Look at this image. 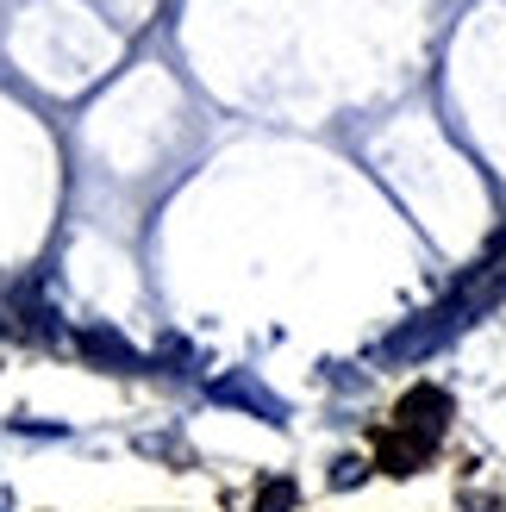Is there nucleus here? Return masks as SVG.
<instances>
[{
	"label": "nucleus",
	"instance_id": "3",
	"mask_svg": "<svg viewBox=\"0 0 506 512\" xmlns=\"http://www.w3.org/2000/svg\"><path fill=\"white\" fill-rule=\"evenodd\" d=\"M75 350L88 356L94 369H113V375H132V369H144V356L119 338V331H107V325H88V331H75Z\"/></svg>",
	"mask_w": 506,
	"mask_h": 512
},
{
	"label": "nucleus",
	"instance_id": "5",
	"mask_svg": "<svg viewBox=\"0 0 506 512\" xmlns=\"http://www.w3.org/2000/svg\"><path fill=\"white\" fill-rule=\"evenodd\" d=\"M363 475H369V463H363V456H344V463L332 469V488H357Z\"/></svg>",
	"mask_w": 506,
	"mask_h": 512
},
{
	"label": "nucleus",
	"instance_id": "4",
	"mask_svg": "<svg viewBox=\"0 0 506 512\" xmlns=\"http://www.w3.org/2000/svg\"><path fill=\"white\" fill-rule=\"evenodd\" d=\"M294 500H300L294 481H263L257 488V512H294Z\"/></svg>",
	"mask_w": 506,
	"mask_h": 512
},
{
	"label": "nucleus",
	"instance_id": "6",
	"mask_svg": "<svg viewBox=\"0 0 506 512\" xmlns=\"http://www.w3.org/2000/svg\"><path fill=\"white\" fill-rule=\"evenodd\" d=\"M0 512H7V500H0Z\"/></svg>",
	"mask_w": 506,
	"mask_h": 512
},
{
	"label": "nucleus",
	"instance_id": "2",
	"mask_svg": "<svg viewBox=\"0 0 506 512\" xmlns=\"http://www.w3.org/2000/svg\"><path fill=\"white\" fill-rule=\"evenodd\" d=\"M207 394H213L219 406H244V413H257L263 425H288V406L275 400L269 388H257V375H250V369H232V375H219Z\"/></svg>",
	"mask_w": 506,
	"mask_h": 512
},
{
	"label": "nucleus",
	"instance_id": "1",
	"mask_svg": "<svg viewBox=\"0 0 506 512\" xmlns=\"http://www.w3.org/2000/svg\"><path fill=\"white\" fill-rule=\"evenodd\" d=\"M450 413H457V406H450V394L432 388V381H419V388L400 394V406H394V431H407V438H419V444H432V450H438Z\"/></svg>",
	"mask_w": 506,
	"mask_h": 512
}]
</instances>
